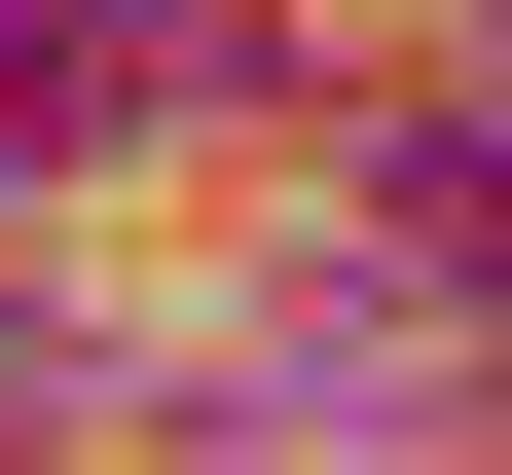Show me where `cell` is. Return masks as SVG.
<instances>
[{"instance_id":"obj_1","label":"cell","mask_w":512,"mask_h":475,"mask_svg":"<svg viewBox=\"0 0 512 475\" xmlns=\"http://www.w3.org/2000/svg\"><path fill=\"white\" fill-rule=\"evenodd\" d=\"M476 37H512V0H476Z\"/></svg>"}]
</instances>
